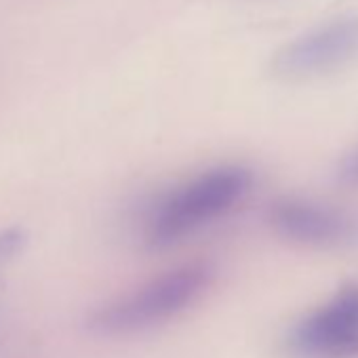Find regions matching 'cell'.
I'll return each instance as SVG.
<instances>
[{
	"instance_id": "cell-1",
	"label": "cell",
	"mask_w": 358,
	"mask_h": 358,
	"mask_svg": "<svg viewBox=\"0 0 358 358\" xmlns=\"http://www.w3.org/2000/svg\"><path fill=\"white\" fill-rule=\"evenodd\" d=\"M253 190V173L226 164L209 169L154 199L141 215V236L154 247H171L230 213Z\"/></svg>"
},
{
	"instance_id": "cell-2",
	"label": "cell",
	"mask_w": 358,
	"mask_h": 358,
	"mask_svg": "<svg viewBox=\"0 0 358 358\" xmlns=\"http://www.w3.org/2000/svg\"><path fill=\"white\" fill-rule=\"evenodd\" d=\"M211 278L213 270L207 264H188L171 270L95 310L89 327L99 335H129L152 329L194 303Z\"/></svg>"
},
{
	"instance_id": "cell-3",
	"label": "cell",
	"mask_w": 358,
	"mask_h": 358,
	"mask_svg": "<svg viewBox=\"0 0 358 358\" xmlns=\"http://www.w3.org/2000/svg\"><path fill=\"white\" fill-rule=\"evenodd\" d=\"M358 59V15L331 20L285 45L272 70L285 80H308L337 72Z\"/></svg>"
},
{
	"instance_id": "cell-4",
	"label": "cell",
	"mask_w": 358,
	"mask_h": 358,
	"mask_svg": "<svg viewBox=\"0 0 358 358\" xmlns=\"http://www.w3.org/2000/svg\"><path fill=\"white\" fill-rule=\"evenodd\" d=\"M289 350L297 358H341L358 352V287L343 289L301 318L289 333Z\"/></svg>"
},
{
	"instance_id": "cell-5",
	"label": "cell",
	"mask_w": 358,
	"mask_h": 358,
	"mask_svg": "<svg viewBox=\"0 0 358 358\" xmlns=\"http://www.w3.org/2000/svg\"><path fill=\"white\" fill-rule=\"evenodd\" d=\"M270 224L278 234L314 247H335L358 238V220L329 205L303 199H282L270 209Z\"/></svg>"
},
{
	"instance_id": "cell-6",
	"label": "cell",
	"mask_w": 358,
	"mask_h": 358,
	"mask_svg": "<svg viewBox=\"0 0 358 358\" xmlns=\"http://www.w3.org/2000/svg\"><path fill=\"white\" fill-rule=\"evenodd\" d=\"M26 243V234L22 228H5L0 230V270H3L9 262L17 257Z\"/></svg>"
},
{
	"instance_id": "cell-7",
	"label": "cell",
	"mask_w": 358,
	"mask_h": 358,
	"mask_svg": "<svg viewBox=\"0 0 358 358\" xmlns=\"http://www.w3.org/2000/svg\"><path fill=\"white\" fill-rule=\"evenodd\" d=\"M337 179L345 186H358V148L352 150L337 166Z\"/></svg>"
}]
</instances>
